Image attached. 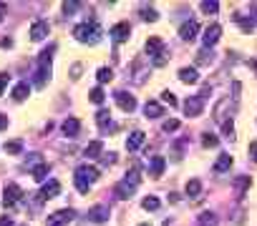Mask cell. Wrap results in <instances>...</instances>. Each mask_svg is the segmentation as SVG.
I'll return each mask as SVG.
<instances>
[{"mask_svg": "<svg viewBox=\"0 0 257 226\" xmlns=\"http://www.w3.org/2000/svg\"><path fill=\"white\" fill-rule=\"evenodd\" d=\"M35 164L40 166V153H31V158H28V166L31 169H35Z\"/></svg>", "mask_w": 257, "mask_h": 226, "instance_id": "cell-42", "label": "cell"}, {"mask_svg": "<svg viewBox=\"0 0 257 226\" xmlns=\"http://www.w3.org/2000/svg\"><path fill=\"white\" fill-rule=\"evenodd\" d=\"M0 226H13V219L10 216H0Z\"/></svg>", "mask_w": 257, "mask_h": 226, "instance_id": "cell-47", "label": "cell"}, {"mask_svg": "<svg viewBox=\"0 0 257 226\" xmlns=\"http://www.w3.org/2000/svg\"><path fill=\"white\" fill-rule=\"evenodd\" d=\"M23 226H26V224H23Z\"/></svg>", "mask_w": 257, "mask_h": 226, "instance_id": "cell-51", "label": "cell"}, {"mask_svg": "<svg viewBox=\"0 0 257 226\" xmlns=\"http://www.w3.org/2000/svg\"><path fill=\"white\" fill-rule=\"evenodd\" d=\"M48 78H51V65H38V71H35V85H46Z\"/></svg>", "mask_w": 257, "mask_h": 226, "instance_id": "cell-23", "label": "cell"}, {"mask_svg": "<svg viewBox=\"0 0 257 226\" xmlns=\"http://www.w3.org/2000/svg\"><path fill=\"white\" fill-rule=\"evenodd\" d=\"M96 78H98V83H109L111 78H114V73H111V68H98V73H96Z\"/></svg>", "mask_w": 257, "mask_h": 226, "instance_id": "cell-34", "label": "cell"}, {"mask_svg": "<svg viewBox=\"0 0 257 226\" xmlns=\"http://www.w3.org/2000/svg\"><path fill=\"white\" fill-rule=\"evenodd\" d=\"M187 196H192V198H197L199 194H202V181L199 178H192V181H187Z\"/></svg>", "mask_w": 257, "mask_h": 226, "instance_id": "cell-22", "label": "cell"}, {"mask_svg": "<svg viewBox=\"0 0 257 226\" xmlns=\"http://www.w3.org/2000/svg\"><path fill=\"white\" fill-rule=\"evenodd\" d=\"M250 156H252V161L257 164V141H252V143H250Z\"/></svg>", "mask_w": 257, "mask_h": 226, "instance_id": "cell-44", "label": "cell"}, {"mask_svg": "<svg viewBox=\"0 0 257 226\" xmlns=\"http://www.w3.org/2000/svg\"><path fill=\"white\" fill-rule=\"evenodd\" d=\"M146 53L152 56V60H154V65H164L166 63V53H164V43H161V38H157V35H152L146 40Z\"/></svg>", "mask_w": 257, "mask_h": 226, "instance_id": "cell-3", "label": "cell"}, {"mask_svg": "<svg viewBox=\"0 0 257 226\" xmlns=\"http://www.w3.org/2000/svg\"><path fill=\"white\" fill-rule=\"evenodd\" d=\"M159 206H161V201H159L157 196H146V198L141 201V209H144V211H159Z\"/></svg>", "mask_w": 257, "mask_h": 226, "instance_id": "cell-26", "label": "cell"}, {"mask_svg": "<svg viewBox=\"0 0 257 226\" xmlns=\"http://www.w3.org/2000/svg\"><path fill=\"white\" fill-rule=\"evenodd\" d=\"M48 33H51V26L46 20H35L31 26V40H35V43H40L43 38H48Z\"/></svg>", "mask_w": 257, "mask_h": 226, "instance_id": "cell-9", "label": "cell"}, {"mask_svg": "<svg viewBox=\"0 0 257 226\" xmlns=\"http://www.w3.org/2000/svg\"><path fill=\"white\" fill-rule=\"evenodd\" d=\"M161 113H164V108H161L157 101H146V103H144V116H146V118H159Z\"/></svg>", "mask_w": 257, "mask_h": 226, "instance_id": "cell-18", "label": "cell"}, {"mask_svg": "<svg viewBox=\"0 0 257 226\" xmlns=\"http://www.w3.org/2000/svg\"><path fill=\"white\" fill-rule=\"evenodd\" d=\"M141 18L149 20V23H157V20H159V13H157L154 8H141Z\"/></svg>", "mask_w": 257, "mask_h": 226, "instance_id": "cell-37", "label": "cell"}, {"mask_svg": "<svg viewBox=\"0 0 257 226\" xmlns=\"http://www.w3.org/2000/svg\"><path fill=\"white\" fill-rule=\"evenodd\" d=\"M89 98H91V103H103V98H106V93H103V88L101 85H96L94 90H91V93H89Z\"/></svg>", "mask_w": 257, "mask_h": 226, "instance_id": "cell-32", "label": "cell"}, {"mask_svg": "<svg viewBox=\"0 0 257 226\" xmlns=\"http://www.w3.org/2000/svg\"><path fill=\"white\" fill-rule=\"evenodd\" d=\"M46 176H48V164H40V166L33 169V178L35 181H46Z\"/></svg>", "mask_w": 257, "mask_h": 226, "instance_id": "cell-33", "label": "cell"}, {"mask_svg": "<svg viewBox=\"0 0 257 226\" xmlns=\"http://www.w3.org/2000/svg\"><path fill=\"white\" fill-rule=\"evenodd\" d=\"M229 106V98H222L217 106H214V121H220V123H225V108Z\"/></svg>", "mask_w": 257, "mask_h": 226, "instance_id": "cell-28", "label": "cell"}, {"mask_svg": "<svg viewBox=\"0 0 257 226\" xmlns=\"http://www.w3.org/2000/svg\"><path fill=\"white\" fill-rule=\"evenodd\" d=\"M96 123H98V128H101V131H106V128L111 126V113L101 108V111L96 113Z\"/></svg>", "mask_w": 257, "mask_h": 226, "instance_id": "cell-24", "label": "cell"}, {"mask_svg": "<svg viewBox=\"0 0 257 226\" xmlns=\"http://www.w3.org/2000/svg\"><path fill=\"white\" fill-rule=\"evenodd\" d=\"M3 128H8V118H5V116H0V131H3Z\"/></svg>", "mask_w": 257, "mask_h": 226, "instance_id": "cell-48", "label": "cell"}, {"mask_svg": "<svg viewBox=\"0 0 257 226\" xmlns=\"http://www.w3.org/2000/svg\"><path fill=\"white\" fill-rule=\"evenodd\" d=\"M128 35H131V26H128L126 20L116 23V26L111 28V38H114L116 43H124V40H128Z\"/></svg>", "mask_w": 257, "mask_h": 226, "instance_id": "cell-11", "label": "cell"}, {"mask_svg": "<svg viewBox=\"0 0 257 226\" xmlns=\"http://www.w3.org/2000/svg\"><path fill=\"white\" fill-rule=\"evenodd\" d=\"M73 181H76V189H78L81 194H89V189H91L89 181H83V178H78V176H73Z\"/></svg>", "mask_w": 257, "mask_h": 226, "instance_id": "cell-39", "label": "cell"}, {"mask_svg": "<svg viewBox=\"0 0 257 226\" xmlns=\"http://www.w3.org/2000/svg\"><path fill=\"white\" fill-rule=\"evenodd\" d=\"M161 131H164V133H174V131H179V121H177V118L164 121V123H161Z\"/></svg>", "mask_w": 257, "mask_h": 226, "instance_id": "cell-38", "label": "cell"}, {"mask_svg": "<svg viewBox=\"0 0 257 226\" xmlns=\"http://www.w3.org/2000/svg\"><path fill=\"white\" fill-rule=\"evenodd\" d=\"M76 10H78V3H63V13H66V15H71Z\"/></svg>", "mask_w": 257, "mask_h": 226, "instance_id": "cell-41", "label": "cell"}, {"mask_svg": "<svg viewBox=\"0 0 257 226\" xmlns=\"http://www.w3.org/2000/svg\"><path fill=\"white\" fill-rule=\"evenodd\" d=\"M139 226H149V224H139Z\"/></svg>", "mask_w": 257, "mask_h": 226, "instance_id": "cell-50", "label": "cell"}, {"mask_svg": "<svg viewBox=\"0 0 257 226\" xmlns=\"http://www.w3.org/2000/svg\"><path fill=\"white\" fill-rule=\"evenodd\" d=\"M3 15H5V3H0V20H3Z\"/></svg>", "mask_w": 257, "mask_h": 226, "instance_id": "cell-49", "label": "cell"}, {"mask_svg": "<svg viewBox=\"0 0 257 226\" xmlns=\"http://www.w3.org/2000/svg\"><path fill=\"white\" fill-rule=\"evenodd\" d=\"M199 226H217V214H214V211L199 214Z\"/></svg>", "mask_w": 257, "mask_h": 226, "instance_id": "cell-29", "label": "cell"}, {"mask_svg": "<svg viewBox=\"0 0 257 226\" xmlns=\"http://www.w3.org/2000/svg\"><path fill=\"white\" fill-rule=\"evenodd\" d=\"M209 60H212V51H207V48H204V51L199 53V63H209Z\"/></svg>", "mask_w": 257, "mask_h": 226, "instance_id": "cell-43", "label": "cell"}, {"mask_svg": "<svg viewBox=\"0 0 257 226\" xmlns=\"http://www.w3.org/2000/svg\"><path fill=\"white\" fill-rule=\"evenodd\" d=\"M197 33H199V23L197 20H187V23H182V26H179V38L187 40V43L194 40Z\"/></svg>", "mask_w": 257, "mask_h": 226, "instance_id": "cell-7", "label": "cell"}, {"mask_svg": "<svg viewBox=\"0 0 257 226\" xmlns=\"http://www.w3.org/2000/svg\"><path fill=\"white\" fill-rule=\"evenodd\" d=\"M222 133L227 136V139H234V126H232V121H225L222 123Z\"/></svg>", "mask_w": 257, "mask_h": 226, "instance_id": "cell-40", "label": "cell"}, {"mask_svg": "<svg viewBox=\"0 0 257 226\" xmlns=\"http://www.w3.org/2000/svg\"><path fill=\"white\" fill-rule=\"evenodd\" d=\"M139 173L136 171H131V173H126L124 176V181H119V184H116V189H114V194L119 196V198H128V196H131L136 189H139Z\"/></svg>", "mask_w": 257, "mask_h": 226, "instance_id": "cell-2", "label": "cell"}, {"mask_svg": "<svg viewBox=\"0 0 257 226\" xmlns=\"http://www.w3.org/2000/svg\"><path fill=\"white\" fill-rule=\"evenodd\" d=\"M58 194H61V184H58V181H48V184L40 189L38 198H40V201H48V198H56Z\"/></svg>", "mask_w": 257, "mask_h": 226, "instance_id": "cell-14", "label": "cell"}, {"mask_svg": "<svg viewBox=\"0 0 257 226\" xmlns=\"http://www.w3.org/2000/svg\"><path fill=\"white\" fill-rule=\"evenodd\" d=\"M81 71H83V68H81V65L76 63V65L71 68V76H73V78H81Z\"/></svg>", "mask_w": 257, "mask_h": 226, "instance_id": "cell-46", "label": "cell"}, {"mask_svg": "<svg viewBox=\"0 0 257 226\" xmlns=\"http://www.w3.org/2000/svg\"><path fill=\"white\" fill-rule=\"evenodd\" d=\"M179 81H182V83H187V85L197 83V81H199L197 68H182V71H179Z\"/></svg>", "mask_w": 257, "mask_h": 226, "instance_id": "cell-20", "label": "cell"}, {"mask_svg": "<svg viewBox=\"0 0 257 226\" xmlns=\"http://www.w3.org/2000/svg\"><path fill=\"white\" fill-rule=\"evenodd\" d=\"M164 166H166L164 156H152V164H149V171H152V176H154V178H159V176L164 173Z\"/></svg>", "mask_w": 257, "mask_h": 226, "instance_id": "cell-19", "label": "cell"}, {"mask_svg": "<svg viewBox=\"0 0 257 226\" xmlns=\"http://www.w3.org/2000/svg\"><path fill=\"white\" fill-rule=\"evenodd\" d=\"M3 148H5V153H13V156H15V153L23 151V143H20V141H5Z\"/></svg>", "mask_w": 257, "mask_h": 226, "instance_id": "cell-36", "label": "cell"}, {"mask_svg": "<svg viewBox=\"0 0 257 226\" xmlns=\"http://www.w3.org/2000/svg\"><path fill=\"white\" fill-rule=\"evenodd\" d=\"M161 101L169 106V108H177L179 106V101H177V96L174 93H171V90H164V93H161Z\"/></svg>", "mask_w": 257, "mask_h": 226, "instance_id": "cell-35", "label": "cell"}, {"mask_svg": "<svg viewBox=\"0 0 257 226\" xmlns=\"http://www.w3.org/2000/svg\"><path fill=\"white\" fill-rule=\"evenodd\" d=\"M141 143H144V131H131V133H128V139H126V148L128 151L141 148Z\"/></svg>", "mask_w": 257, "mask_h": 226, "instance_id": "cell-17", "label": "cell"}, {"mask_svg": "<svg viewBox=\"0 0 257 226\" xmlns=\"http://www.w3.org/2000/svg\"><path fill=\"white\" fill-rule=\"evenodd\" d=\"M28 93H31V85H28V81H20V83H15V88H13V101H26L28 98Z\"/></svg>", "mask_w": 257, "mask_h": 226, "instance_id": "cell-16", "label": "cell"}, {"mask_svg": "<svg viewBox=\"0 0 257 226\" xmlns=\"http://www.w3.org/2000/svg\"><path fill=\"white\" fill-rule=\"evenodd\" d=\"M202 111H204V101H202L199 96H189V98L184 101V113H187L189 118L202 116Z\"/></svg>", "mask_w": 257, "mask_h": 226, "instance_id": "cell-5", "label": "cell"}, {"mask_svg": "<svg viewBox=\"0 0 257 226\" xmlns=\"http://www.w3.org/2000/svg\"><path fill=\"white\" fill-rule=\"evenodd\" d=\"M229 166H232V156H229V153H220L217 164H214V171H217V173H225V171H229Z\"/></svg>", "mask_w": 257, "mask_h": 226, "instance_id": "cell-21", "label": "cell"}, {"mask_svg": "<svg viewBox=\"0 0 257 226\" xmlns=\"http://www.w3.org/2000/svg\"><path fill=\"white\" fill-rule=\"evenodd\" d=\"M109 216H111V211H109V206H103V203H98V206H94L89 211V221H94V224H106Z\"/></svg>", "mask_w": 257, "mask_h": 226, "instance_id": "cell-12", "label": "cell"}, {"mask_svg": "<svg viewBox=\"0 0 257 226\" xmlns=\"http://www.w3.org/2000/svg\"><path fill=\"white\" fill-rule=\"evenodd\" d=\"M222 38V26H217V23H212V26L204 28V35H202V43H204V48L209 51L212 45H217V40Z\"/></svg>", "mask_w": 257, "mask_h": 226, "instance_id": "cell-4", "label": "cell"}, {"mask_svg": "<svg viewBox=\"0 0 257 226\" xmlns=\"http://www.w3.org/2000/svg\"><path fill=\"white\" fill-rule=\"evenodd\" d=\"M5 88H8V76H0V96L5 93Z\"/></svg>", "mask_w": 257, "mask_h": 226, "instance_id": "cell-45", "label": "cell"}, {"mask_svg": "<svg viewBox=\"0 0 257 226\" xmlns=\"http://www.w3.org/2000/svg\"><path fill=\"white\" fill-rule=\"evenodd\" d=\"M73 211L71 209H61V211H56V214H51L48 216V226H61V224H71L73 221Z\"/></svg>", "mask_w": 257, "mask_h": 226, "instance_id": "cell-10", "label": "cell"}, {"mask_svg": "<svg viewBox=\"0 0 257 226\" xmlns=\"http://www.w3.org/2000/svg\"><path fill=\"white\" fill-rule=\"evenodd\" d=\"M199 10L202 13H217L220 10V3H217V0H202V3H199Z\"/></svg>", "mask_w": 257, "mask_h": 226, "instance_id": "cell-30", "label": "cell"}, {"mask_svg": "<svg viewBox=\"0 0 257 226\" xmlns=\"http://www.w3.org/2000/svg\"><path fill=\"white\" fill-rule=\"evenodd\" d=\"M76 176L83 178V181H89V184H96V181H98V169H94V166H89V164H83V166L76 169Z\"/></svg>", "mask_w": 257, "mask_h": 226, "instance_id": "cell-13", "label": "cell"}, {"mask_svg": "<svg viewBox=\"0 0 257 226\" xmlns=\"http://www.w3.org/2000/svg\"><path fill=\"white\" fill-rule=\"evenodd\" d=\"M73 38L78 43H86V45H96L101 40V28L96 20H86V23H78L73 28Z\"/></svg>", "mask_w": 257, "mask_h": 226, "instance_id": "cell-1", "label": "cell"}, {"mask_svg": "<svg viewBox=\"0 0 257 226\" xmlns=\"http://www.w3.org/2000/svg\"><path fill=\"white\" fill-rule=\"evenodd\" d=\"M61 131H63V136H71V139H73V136H78V131H81V123H78V118H66V121H63L61 123Z\"/></svg>", "mask_w": 257, "mask_h": 226, "instance_id": "cell-15", "label": "cell"}, {"mask_svg": "<svg viewBox=\"0 0 257 226\" xmlns=\"http://www.w3.org/2000/svg\"><path fill=\"white\" fill-rule=\"evenodd\" d=\"M101 151H103V143H101V141H91L89 146H86V151H83V153L89 156V158H98V156H101Z\"/></svg>", "mask_w": 257, "mask_h": 226, "instance_id": "cell-27", "label": "cell"}, {"mask_svg": "<svg viewBox=\"0 0 257 226\" xmlns=\"http://www.w3.org/2000/svg\"><path fill=\"white\" fill-rule=\"evenodd\" d=\"M20 198H23V189H20L18 184H8L5 191H3V203L10 209V206H15Z\"/></svg>", "mask_w": 257, "mask_h": 226, "instance_id": "cell-6", "label": "cell"}, {"mask_svg": "<svg viewBox=\"0 0 257 226\" xmlns=\"http://www.w3.org/2000/svg\"><path fill=\"white\" fill-rule=\"evenodd\" d=\"M114 98H116V103H119V108H121V111H126V113L136 111V98H134V96H128L126 90H116Z\"/></svg>", "mask_w": 257, "mask_h": 226, "instance_id": "cell-8", "label": "cell"}, {"mask_svg": "<svg viewBox=\"0 0 257 226\" xmlns=\"http://www.w3.org/2000/svg\"><path fill=\"white\" fill-rule=\"evenodd\" d=\"M217 143H220V139H217L214 133H202V146H204V148H214Z\"/></svg>", "mask_w": 257, "mask_h": 226, "instance_id": "cell-31", "label": "cell"}, {"mask_svg": "<svg viewBox=\"0 0 257 226\" xmlns=\"http://www.w3.org/2000/svg\"><path fill=\"white\" fill-rule=\"evenodd\" d=\"M250 189V176H240V178H234V191H237V196L242 198L245 191Z\"/></svg>", "mask_w": 257, "mask_h": 226, "instance_id": "cell-25", "label": "cell"}]
</instances>
